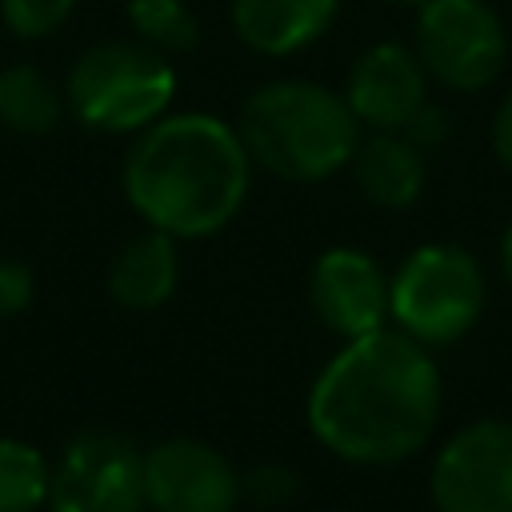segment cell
I'll return each instance as SVG.
<instances>
[{
	"label": "cell",
	"mask_w": 512,
	"mask_h": 512,
	"mask_svg": "<svg viewBox=\"0 0 512 512\" xmlns=\"http://www.w3.org/2000/svg\"><path fill=\"white\" fill-rule=\"evenodd\" d=\"M176 96L172 60L144 40H100L64 80L68 112L92 132H144Z\"/></svg>",
	"instance_id": "obj_4"
},
{
	"label": "cell",
	"mask_w": 512,
	"mask_h": 512,
	"mask_svg": "<svg viewBox=\"0 0 512 512\" xmlns=\"http://www.w3.org/2000/svg\"><path fill=\"white\" fill-rule=\"evenodd\" d=\"M484 308V272L460 244H424L388 280V316L420 344L460 340Z\"/></svg>",
	"instance_id": "obj_5"
},
{
	"label": "cell",
	"mask_w": 512,
	"mask_h": 512,
	"mask_svg": "<svg viewBox=\"0 0 512 512\" xmlns=\"http://www.w3.org/2000/svg\"><path fill=\"white\" fill-rule=\"evenodd\" d=\"M128 24L136 40L160 48L164 56H184L200 44V24L188 0H128Z\"/></svg>",
	"instance_id": "obj_16"
},
{
	"label": "cell",
	"mask_w": 512,
	"mask_h": 512,
	"mask_svg": "<svg viewBox=\"0 0 512 512\" xmlns=\"http://www.w3.org/2000/svg\"><path fill=\"white\" fill-rule=\"evenodd\" d=\"M52 512H144V452L120 432L76 436L48 480Z\"/></svg>",
	"instance_id": "obj_7"
},
{
	"label": "cell",
	"mask_w": 512,
	"mask_h": 512,
	"mask_svg": "<svg viewBox=\"0 0 512 512\" xmlns=\"http://www.w3.org/2000/svg\"><path fill=\"white\" fill-rule=\"evenodd\" d=\"M436 512H512V420L460 428L432 464Z\"/></svg>",
	"instance_id": "obj_8"
},
{
	"label": "cell",
	"mask_w": 512,
	"mask_h": 512,
	"mask_svg": "<svg viewBox=\"0 0 512 512\" xmlns=\"http://www.w3.org/2000/svg\"><path fill=\"white\" fill-rule=\"evenodd\" d=\"M76 0H0L4 28L20 40H44L72 16Z\"/></svg>",
	"instance_id": "obj_18"
},
{
	"label": "cell",
	"mask_w": 512,
	"mask_h": 512,
	"mask_svg": "<svg viewBox=\"0 0 512 512\" xmlns=\"http://www.w3.org/2000/svg\"><path fill=\"white\" fill-rule=\"evenodd\" d=\"M384 4H396V8H420L424 0H384Z\"/></svg>",
	"instance_id": "obj_24"
},
{
	"label": "cell",
	"mask_w": 512,
	"mask_h": 512,
	"mask_svg": "<svg viewBox=\"0 0 512 512\" xmlns=\"http://www.w3.org/2000/svg\"><path fill=\"white\" fill-rule=\"evenodd\" d=\"M252 156L212 112H176L148 124L124 160L128 204L176 240L212 236L244 208Z\"/></svg>",
	"instance_id": "obj_2"
},
{
	"label": "cell",
	"mask_w": 512,
	"mask_h": 512,
	"mask_svg": "<svg viewBox=\"0 0 512 512\" xmlns=\"http://www.w3.org/2000/svg\"><path fill=\"white\" fill-rule=\"evenodd\" d=\"M64 92L32 64L0 68V124L20 136H44L60 124Z\"/></svg>",
	"instance_id": "obj_15"
},
{
	"label": "cell",
	"mask_w": 512,
	"mask_h": 512,
	"mask_svg": "<svg viewBox=\"0 0 512 512\" xmlns=\"http://www.w3.org/2000/svg\"><path fill=\"white\" fill-rule=\"evenodd\" d=\"M236 132L264 172L316 184L352 164L360 144V120L344 92L316 80H272L240 104Z\"/></svg>",
	"instance_id": "obj_3"
},
{
	"label": "cell",
	"mask_w": 512,
	"mask_h": 512,
	"mask_svg": "<svg viewBox=\"0 0 512 512\" xmlns=\"http://www.w3.org/2000/svg\"><path fill=\"white\" fill-rule=\"evenodd\" d=\"M492 152L512 172V88L504 92V100H500V108L492 116Z\"/></svg>",
	"instance_id": "obj_22"
},
{
	"label": "cell",
	"mask_w": 512,
	"mask_h": 512,
	"mask_svg": "<svg viewBox=\"0 0 512 512\" xmlns=\"http://www.w3.org/2000/svg\"><path fill=\"white\" fill-rule=\"evenodd\" d=\"M296 492H300V476L284 464H256L252 472L240 476V500H248L252 508H264V512L292 504Z\"/></svg>",
	"instance_id": "obj_19"
},
{
	"label": "cell",
	"mask_w": 512,
	"mask_h": 512,
	"mask_svg": "<svg viewBox=\"0 0 512 512\" xmlns=\"http://www.w3.org/2000/svg\"><path fill=\"white\" fill-rule=\"evenodd\" d=\"M412 40L428 80L448 92H480L508 64V28L484 0H424Z\"/></svg>",
	"instance_id": "obj_6"
},
{
	"label": "cell",
	"mask_w": 512,
	"mask_h": 512,
	"mask_svg": "<svg viewBox=\"0 0 512 512\" xmlns=\"http://www.w3.org/2000/svg\"><path fill=\"white\" fill-rule=\"evenodd\" d=\"M344 100L372 132H400L428 100V72L416 48L380 40L356 56L344 80Z\"/></svg>",
	"instance_id": "obj_10"
},
{
	"label": "cell",
	"mask_w": 512,
	"mask_h": 512,
	"mask_svg": "<svg viewBox=\"0 0 512 512\" xmlns=\"http://www.w3.org/2000/svg\"><path fill=\"white\" fill-rule=\"evenodd\" d=\"M176 276H180V260H176V236L148 228L136 240H128L120 248V256L108 268V292L116 304L148 312L160 308L172 292H176Z\"/></svg>",
	"instance_id": "obj_14"
},
{
	"label": "cell",
	"mask_w": 512,
	"mask_h": 512,
	"mask_svg": "<svg viewBox=\"0 0 512 512\" xmlns=\"http://www.w3.org/2000/svg\"><path fill=\"white\" fill-rule=\"evenodd\" d=\"M144 492L152 512H232L240 472L212 444L172 436L144 452Z\"/></svg>",
	"instance_id": "obj_9"
},
{
	"label": "cell",
	"mask_w": 512,
	"mask_h": 512,
	"mask_svg": "<svg viewBox=\"0 0 512 512\" xmlns=\"http://www.w3.org/2000/svg\"><path fill=\"white\" fill-rule=\"evenodd\" d=\"M440 396L428 344L400 328H376L352 336L324 364L308 392V428L348 464H396L428 444Z\"/></svg>",
	"instance_id": "obj_1"
},
{
	"label": "cell",
	"mask_w": 512,
	"mask_h": 512,
	"mask_svg": "<svg viewBox=\"0 0 512 512\" xmlns=\"http://www.w3.org/2000/svg\"><path fill=\"white\" fill-rule=\"evenodd\" d=\"M356 188L376 208H408L424 192V152L404 132H372L352 156Z\"/></svg>",
	"instance_id": "obj_13"
},
{
	"label": "cell",
	"mask_w": 512,
	"mask_h": 512,
	"mask_svg": "<svg viewBox=\"0 0 512 512\" xmlns=\"http://www.w3.org/2000/svg\"><path fill=\"white\" fill-rule=\"evenodd\" d=\"M340 12V0H232V32L260 56H292L316 44Z\"/></svg>",
	"instance_id": "obj_12"
},
{
	"label": "cell",
	"mask_w": 512,
	"mask_h": 512,
	"mask_svg": "<svg viewBox=\"0 0 512 512\" xmlns=\"http://www.w3.org/2000/svg\"><path fill=\"white\" fill-rule=\"evenodd\" d=\"M400 132H404V136H408V140H412L420 152H436V148H440V144L452 136V120L444 116V108H440V104L424 100V104L416 108V116H412V120H408Z\"/></svg>",
	"instance_id": "obj_20"
},
{
	"label": "cell",
	"mask_w": 512,
	"mask_h": 512,
	"mask_svg": "<svg viewBox=\"0 0 512 512\" xmlns=\"http://www.w3.org/2000/svg\"><path fill=\"white\" fill-rule=\"evenodd\" d=\"M32 300V276L16 260H0V320L24 312Z\"/></svg>",
	"instance_id": "obj_21"
},
{
	"label": "cell",
	"mask_w": 512,
	"mask_h": 512,
	"mask_svg": "<svg viewBox=\"0 0 512 512\" xmlns=\"http://www.w3.org/2000/svg\"><path fill=\"white\" fill-rule=\"evenodd\" d=\"M308 300L316 316L344 340L384 328L388 316V276L356 248H328L308 276Z\"/></svg>",
	"instance_id": "obj_11"
},
{
	"label": "cell",
	"mask_w": 512,
	"mask_h": 512,
	"mask_svg": "<svg viewBox=\"0 0 512 512\" xmlns=\"http://www.w3.org/2000/svg\"><path fill=\"white\" fill-rule=\"evenodd\" d=\"M500 268H504V280L512 284V224H508L504 236H500Z\"/></svg>",
	"instance_id": "obj_23"
},
{
	"label": "cell",
	"mask_w": 512,
	"mask_h": 512,
	"mask_svg": "<svg viewBox=\"0 0 512 512\" xmlns=\"http://www.w3.org/2000/svg\"><path fill=\"white\" fill-rule=\"evenodd\" d=\"M48 464L44 456L12 436H0V512H36L48 500Z\"/></svg>",
	"instance_id": "obj_17"
}]
</instances>
